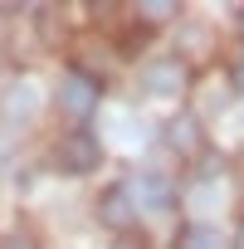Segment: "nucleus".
I'll return each mask as SVG.
<instances>
[{"mask_svg": "<svg viewBox=\"0 0 244 249\" xmlns=\"http://www.w3.org/2000/svg\"><path fill=\"white\" fill-rule=\"evenodd\" d=\"M234 83H239V88H244V59H239V69H234Z\"/></svg>", "mask_w": 244, "mask_h": 249, "instance_id": "obj_12", "label": "nucleus"}, {"mask_svg": "<svg viewBox=\"0 0 244 249\" xmlns=\"http://www.w3.org/2000/svg\"><path fill=\"white\" fill-rule=\"evenodd\" d=\"M234 249H244V225H239V234H234Z\"/></svg>", "mask_w": 244, "mask_h": 249, "instance_id": "obj_13", "label": "nucleus"}, {"mask_svg": "<svg viewBox=\"0 0 244 249\" xmlns=\"http://www.w3.org/2000/svg\"><path fill=\"white\" fill-rule=\"evenodd\" d=\"M59 107L69 112V117H88L93 107H98V83L88 78V73H69L64 83H59Z\"/></svg>", "mask_w": 244, "mask_h": 249, "instance_id": "obj_2", "label": "nucleus"}, {"mask_svg": "<svg viewBox=\"0 0 244 249\" xmlns=\"http://www.w3.org/2000/svg\"><path fill=\"white\" fill-rule=\"evenodd\" d=\"M142 83H147L152 98H176V93L186 88V64H181V59H157V64H147Z\"/></svg>", "mask_w": 244, "mask_h": 249, "instance_id": "obj_4", "label": "nucleus"}, {"mask_svg": "<svg viewBox=\"0 0 244 249\" xmlns=\"http://www.w3.org/2000/svg\"><path fill=\"white\" fill-rule=\"evenodd\" d=\"M176 249H225V239H220L215 225H186L176 234Z\"/></svg>", "mask_w": 244, "mask_h": 249, "instance_id": "obj_7", "label": "nucleus"}, {"mask_svg": "<svg viewBox=\"0 0 244 249\" xmlns=\"http://www.w3.org/2000/svg\"><path fill=\"white\" fill-rule=\"evenodd\" d=\"M166 147L181 152V157L205 152V127H200V117H195V112H176V117L166 122Z\"/></svg>", "mask_w": 244, "mask_h": 249, "instance_id": "obj_3", "label": "nucleus"}, {"mask_svg": "<svg viewBox=\"0 0 244 249\" xmlns=\"http://www.w3.org/2000/svg\"><path fill=\"white\" fill-rule=\"evenodd\" d=\"M176 5H142V20H171Z\"/></svg>", "mask_w": 244, "mask_h": 249, "instance_id": "obj_10", "label": "nucleus"}, {"mask_svg": "<svg viewBox=\"0 0 244 249\" xmlns=\"http://www.w3.org/2000/svg\"><path fill=\"white\" fill-rule=\"evenodd\" d=\"M239 25H244V10H239Z\"/></svg>", "mask_w": 244, "mask_h": 249, "instance_id": "obj_14", "label": "nucleus"}, {"mask_svg": "<svg viewBox=\"0 0 244 249\" xmlns=\"http://www.w3.org/2000/svg\"><path fill=\"white\" fill-rule=\"evenodd\" d=\"M10 107H15V117H30V107H35V93H30V88H15V93L5 98V112H10Z\"/></svg>", "mask_w": 244, "mask_h": 249, "instance_id": "obj_8", "label": "nucleus"}, {"mask_svg": "<svg viewBox=\"0 0 244 249\" xmlns=\"http://www.w3.org/2000/svg\"><path fill=\"white\" fill-rule=\"evenodd\" d=\"M132 215H137V200H132L127 186L103 191V200H98V220H103L107 230H132Z\"/></svg>", "mask_w": 244, "mask_h": 249, "instance_id": "obj_5", "label": "nucleus"}, {"mask_svg": "<svg viewBox=\"0 0 244 249\" xmlns=\"http://www.w3.org/2000/svg\"><path fill=\"white\" fill-rule=\"evenodd\" d=\"M59 171H69V176H88L98 161H103V147H98V137L93 132H69L64 142H59Z\"/></svg>", "mask_w": 244, "mask_h": 249, "instance_id": "obj_1", "label": "nucleus"}, {"mask_svg": "<svg viewBox=\"0 0 244 249\" xmlns=\"http://www.w3.org/2000/svg\"><path fill=\"white\" fill-rule=\"evenodd\" d=\"M112 249H142V239H117Z\"/></svg>", "mask_w": 244, "mask_h": 249, "instance_id": "obj_11", "label": "nucleus"}, {"mask_svg": "<svg viewBox=\"0 0 244 249\" xmlns=\"http://www.w3.org/2000/svg\"><path fill=\"white\" fill-rule=\"evenodd\" d=\"M0 249H39V244H35V239H30L25 230H10L5 239H0Z\"/></svg>", "mask_w": 244, "mask_h": 249, "instance_id": "obj_9", "label": "nucleus"}, {"mask_svg": "<svg viewBox=\"0 0 244 249\" xmlns=\"http://www.w3.org/2000/svg\"><path fill=\"white\" fill-rule=\"evenodd\" d=\"M132 200H142L147 210H171V205H176V191H171V181H166V176H142Z\"/></svg>", "mask_w": 244, "mask_h": 249, "instance_id": "obj_6", "label": "nucleus"}]
</instances>
